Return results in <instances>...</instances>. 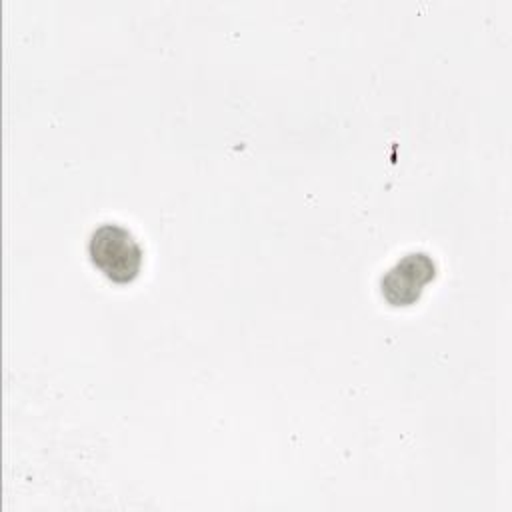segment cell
<instances>
[{
    "instance_id": "6da1fadb",
    "label": "cell",
    "mask_w": 512,
    "mask_h": 512,
    "mask_svg": "<svg viewBox=\"0 0 512 512\" xmlns=\"http://www.w3.org/2000/svg\"><path fill=\"white\" fill-rule=\"evenodd\" d=\"M88 254L94 266L114 282H130L142 266V248L126 228L118 224L98 226L88 242Z\"/></svg>"
},
{
    "instance_id": "7a4b0ae2",
    "label": "cell",
    "mask_w": 512,
    "mask_h": 512,
    "mask_svg": "<svg viewBox=\"0 0 512 512\" xmlns=\"http://www.w3.org/2000/svg\"><path fill=\"white\" fill-rule=\"evenodd\" d=\"M434 274L436 264L428 252H408L382 276V294L394 306H408L420 298Z\"/></svg>"
}]
</instances>
